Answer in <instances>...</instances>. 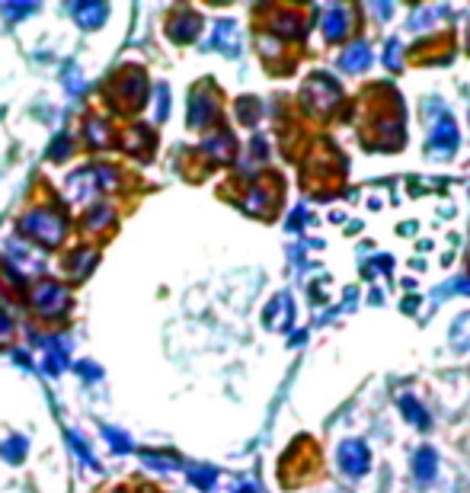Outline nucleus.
I'll return each mask as SVG.
<instances>
[{"label": "nucleus", "instance_id": "f257e3e1", "mask_svg": "<svg viewBox=\"0 0 470 493\" xmlns=\"http://www.w3.org/2000/svg\"><path fill=\"white\" fill-rule=\"evenodd\" d=\"M342 464H346V471H352V474H362V471L368 468V452H365L358 442H349V445L342 448Z\"/></svg>", "mask_w": 470, "mask_h": 493}, {"label": "nucleus", "instance_id": "f03ea898", "mask_svg": "<svg viewBox=\"0 0 470 493\" xmlns=\"http://www.w3.org/2000/svg\"><path fill=\"white\" fill-rule=\"evenodd\" d=\"M429 145H432L435 151H448V148L455 145V125H451V122H441L439 129L432 131V138H429Z\"/></svg>", "mask_w": 470, "mask_h": 493}, {"label": "nucleus", "instance_id": "7ed1b4c3", "mask_svg": "<svg viewBox=\"0 0 470 493\" xmlns=\"http://www.w3.org/2000/svg\"><path fill=\"white\" fill-rule=\"evenodd\" d=\"M368 58H372V55H368V48L355 45V48H349V52L342 55V68H346V71H358V68H365V64H368Z\"/></svg>", "mask_w": 470, "mask_h": 493}, {"label": "nucleus", "instance_id": "20e7f679", "mask_svg": "<svg viewBox=\"0 0 470 493\" xmlns=\"http://www.w3.org/2000/svg\"><path fill=\"white\" fill-rule=\"evenodd\" d=\"M342 29H346V10L336 7V10H333V16L326 20V36H330V38H339V36H342Z\"/></svg>", "mask_w": 470, "mask_h": 493}, {"label": "nucleus", "instance_id": "39448f33", "mask_svg": "<svg viewBox=\"0 0 470 493\" xmlns=\"http://www.w3.org/2000/svg\"><path fill=\"white\" fill-rule=\"evenodd\" d=\"M416 471H419V478H432V474H435V455H432V452H419Z\"/></svg>", "mask_w": 470, "mask_h": 493}]
</instances>
